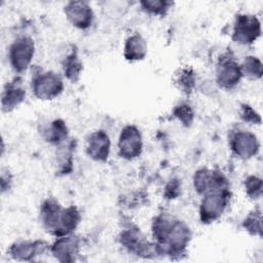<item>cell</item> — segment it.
<instances>
[{"instance_id":"cell-10","label":"cell","mask_w":263,"mask_h":263,"mask_svg":"<svg viewBox=\"0 0 263 263\" xmlns=\"http://www.w3.org/2000/svg\"><path fill=\"white\" fill-rule=\"evenodd\" d=\"M110 152V140L104 130H97L89 135L86 144L87 155L97 161H105Z\"/></svg>"},{"instance_id":"cell-12","label":"cell","mask_w":263,"mask_h":263,"mask_svg":"<svg viewBox=\"0 0 263 263\" xmlns=\"http://www.w3.org/2000/svg\"><path fill=\"white\" fill-rule=\"evenodd\" d=\"M45 250L43 241H18L13 243L10 249V255L16 260H30Z\"/></svg>"},{"instance_id":"cell-21","label":"cell","mask_w":263,"mask_h":263,"mask_svg":"<svg viewBox=\"0 0 263 263\" xmlns=\"http://www.w3.org/2000/svg\"><path fill=\"white\" fill-rule=\"evenodd\" d=\"M178 82L180 84V88L184 89V91H190L194 84L193 73L187 69L182 70L181 74L178 77Z\"/></svg>"},{"instance_id":"cell-5","label":"cell","mask_w":263,"mask_h":263,"mask_svg":"<svg viewBox=\"0 0 263 263\" xmlns=\"http://www.w3.org/2000/svg\"><path fill=\"white\" fill-rule=\"evenodd\" d=\"M143 148L142 136L135 125H126L119 137L118 149L121 157L134 159L138 157Z\"/></svg>"},{"instance_id":"cell-11","label":"cell","mask_w":263,"mask_h":263,"mask_svg":"<svg viewBox=\"0 0 263 263\" xmlns=\"http://www.w3.org/2000/svg\"><path fill=\"white\" fill-rule=\"evenodd\" d=\"M26 97V89L23 86L22 80L16 77L12 81L6 83L3 88L1 97L2 110L4 112H10L17 107Z\"/></svg>"},{"instance_id":"cell-4","label":"cell","mask_w":263,"mask_h":263,"mask_svg":"<svg viewBox=\"0 0 263 263\" xmlns=\"http://www.w3.org/2000/svg\"><path fill=\"white\" fill-rule=\"evenodd\" d=\"M260 22L252 14H238L233 26V40L241 44L255 41L260 35Z\"/></svg>"},{"instance_id":"cell-8","label":"cell","mask_w":263,"mask_h":263,"mask_svg":"<svg viewBox=\"0 0 263 263\" xmlns=\"http://www.w3.org/2000/svg\"><path fill=\"white\" fill-rule=\"evenodd\" d=\"M242 76L240 66L230 58L221 59L217 66V82L221 87L232 88Z\"/></svg>"},{"instance_id":"cell-2","label":"cell","mask_w":263,"mask_h":263,"mask_svg":"<svg viewBox=\"0 0 263 263\" xmlns=\"http://www.w3.org/2000/svg\"><path fill=\"white\" fill-rule=\"evenodd\" d=\"M64 88L62 78L54 72H40L32 79V89L40 100H52Z\"/></svg>"},{"instance_id":"cell-9","label":"cell","mask_w":263,"mask_h":263,"mask_svg":"<svg viewBox=\"0 0 263 263\" xmlns=\"http://www.w3.org/2000/svg\"><path fill=\"white\" fill-rule=\"evenodd\" d=\"M230 146L238 157L245 159L254 156L259 148L256 136L243 130L237 132L231 137Z\"/></svg>"},{"instance_id":"cell-15","label":"cell","mask_w":263,"mask_h":263,"mask_svg":"<svg viewBox=\"0 0 263 263\" xmlns=\"http://www.w3.org/2000/svg\"><path fill=\"white\" fill-rule=\"evenodd\" d=\"M68 129L65 122L61 119H55L51 121L44 129L43 136L45 140L51 144L60 145L64 143L67 139Z\"/></svg>"},{"instance_id":"cell-20","label":"cell","mask_w":263,"mask_h":263,"mask_svg":"<svg viewBox=\"0 0 263 263\" xmlns=\"http://www.w3.org/2000/svg\"><path fill=\"white\" fill-rule=\"evenodd\" d=\"M243 224L246 229L251 233H261V213L259 211L251 213L249 217L245 220Z\"/></svg>"},{"instance_id":"cell-13","label":"cell","mask_w":263,"mask_h":263,"mask_svg":"<svg viewBox=\"0 0 263 263\" xmlns=\"http://www.w3.org/2000/svg\"><path fill=\"white\" fill-rule=\"evenodd\" d=\"M52 254L60 261H73L78 252V242L73 236H61L51 248Z\"/></svg>"},{"instance_id":"cell-3","label":"cell","mask_w":263,"mask_h":263,"mask_svg":"<svg viewBox=\"0 0 263 263\" xmlns=\"http://www.w3.org/2000/svg\"><path fill=\"white\" fill-rule=\"evenodd\" d=\"M229 199V191H211L203 195L200 203L199 215L203 223L216 221L223 214Z\"/></svg>"},{"instance_id":"cell-17","label":"cell","mask_w":263,"mask_h":263,"mask_svg":"<svg viewBox=\"0 0 263 263\" xmlns=\"http://www.w3.org/2000/svg\"><path fill=\"white\" fill-rule=\"evenodd\" d=\"M241 74L250 79H258L262 75V64L256 57H247L240 66Z\"/></svg>"},{"instance_id":"cell-18","label":"cell","mask_w":263,"mask_h":263,"mask_svg":"<svg viewBox=\"0 0 263 263\" xmlns=\"http://www.w3.org/2000/svg\"><path fill=\"white\" fill-rule=\"evenodd\" d=\"M143 8L153 14H164L172 5V2L168 1H160V0H151V1H143L141 2Z\"/></svg>"},{"instance_id":"cell-23","label":"cell","mask_w":263,"mask_h":263,"mask_svg":"<svg viewBox=\"0 0 263 263\" xmlns=\"http://www.w3.org/2000/svg\"><path fill=\"white\" fill-rule=\"evenodd\" d=\"M242 117L246 121H252V122H256V118L260 120L259 115L250 107V106H243L242 107ZM259 122V121H258Z\"/></svg>"},{"instance_id":"cell-1","label":"cell","mask_w":263,"mask_h":263,"mask_svg":"<svg viewBox=\"0 0 263 263\" xmlns=\"http://www.w3.org/2000/svg\"><path fill=\"white\" fill-rule=\"evenodd\" d=\"M35 51L34 42L27 36L15 39L8 48V59L10 66L15 72L25 71L32 62Z\"/></svg>"},{"instance_id":"cell-6","label":"cell","mask_w":263,"mask_h":263,"mask_svg":"<svg viewBox=\"0 0 263 263\" xmlns=\"http://www.w3.org/2000/svg\"><path fill=\"white\" fill-rule=\"evenodd\" d=\"M65 14L68 21L79 29H87L93 21L91 6L85 1H71L65 6Z\"/></svg>"},{"instance_id":"cell-14","label":"cell","mask_w":263,"mask_h":263,"mask_svg":"<svg viewBox=\"0 0 263 263\" xmlns=\"http://www.w3.org/2000/svg\"><path fill=\"white\" fill-rule=\"evenodd\" d=\"M147 52L146 41L139 34L128 37L124 44V57L129 61L142 60Z\"/></svg>"},{"instance_id":"cell-7","label":"cell","mask_w":263,"mask_h":263,"mask_svg":"<svg viewBox=\"0 0 263 263\" xmlns=\"http://www.w3.org/2000/svg\"><path fill=\"white\" fill-rule=\"evenodd\" d=\"M191 237L190 228L182 221L173 220V223L161 245L167 248L168 252H181Z\"/></svg>"},{"instance_id":"cell-22","label":"cell","mask_w":263,"mask_h":263,"mask_svg":"<svg viewBox=\"0 0 263 263\" xmlns=\"http://www.w3.org/2000/svg\"><path fill=\"white\" fill-rule=\"evenodd\" d=\"M175 116L184 124H190L193 120V112L188 105H180L175 109Z\"/></svg>"},{"instance_id":"cell-16","label":"cell","mask_w":263,"mask_h":263,"mask_svg":"<svg viewBox=\"0 0 263 263\" xmlns=\"http://www.w3.org/2000/svg\"><path fill=\"white\" fill-rule=\"evenodd\" d=\"M63 69L65 76L71 80L76 81L80 75L82 64L79 61L77 54L75 51H72L70 54H68L63 63Z\"/></svg>"},{"instance_id":"cell-19","label":"cell","mask_w":263,"mask_h":263,"mask_svg":"<svg viewBox=\"0 0 263 263\" xmlns=\"http://www.w3.org/2000/svg\"><path fill=\"white\" fill-rule=\"evenodd\" d=\"M246 192L251 198H259L262 193V181L260 178L255 176H250L245 182Z\"/></svg>"}]
</instances>
